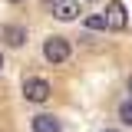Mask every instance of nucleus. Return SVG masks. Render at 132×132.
<instances>
[{
  "mask_svg": "<svg viewBox=\"0 0 132 132\" xmlns=\"http://www.w3.org/2000/svg\"><path fill=\"white\" fill-rule=\"evenodd\" d=\"M0 69H3V53H0Z\"/></svg>",
  "mask_w": 132,
  "mask_h": 132,
  "instance_id": "nucleus-10",
  "label": "nucleus"
},
{
  "mask_svg": "<svg viewBox=\"0 0 132 132\" xmlns=\"http://www.w3.org/2000/svg\"><path fill=\"white\" fill-rule=\"evenodd\" d=\"M43 56H46L50 63H66L69 60V40L66 36H50L46 43H43Z\"/></svg>",
  "mask_w": 132,
  "mask_h": 132,
  "instance_id": "nucleus-2",
  "label": "nucleus"
},
{
  "mask_svg": "<svg viewBox=\"0 0 132 132\" xmlns=\"http://www.w3.org/2000/svg\"><path fill=\"white\" fill-rule=\"evenodd\" d=\"M129 93H132V76H129Z\"/></svg>",
  "mask_w": 132,
  "mask_h": 132,
  "instance_id": "nucleus-11",
  "label": "nucleus"
},
{
  "mask_svg": "<svg viewBox=\"0 0 132 132\" xmlns=\"http://www.w3.org/2000/svg\"><path fill=\"white\" fill-rule=\"evenodd\" d=\"M86 30H109L106 13H89V16H86Z\"/></svg>",
  "mask_w": 132,
  "mask_h": 132,
  "instance_id": "nucleus-7",
  "label": "nucleus"
},
{
  "mask_svg": "<svg viewBox=\"0 0 132 132\" xmlns=\"http://www.w3.org/2000/svg\"><path fill=\"white\" fill-rule=\"evenodd\" d=\"M106 20H109V30H122V27H126V7H122L119 0H112V3L106 7Z\"/></svg>",
  "mask_w": 132,
  "mask_h": 132,
  "instance_id": "nucleus-5",
  "label": "nucleus"
},
{
  "mask_svg": "<svg viewBox=\"0 0 132 132\" xmlns=\"http://www.w3.org/2000/svg\"><path fill=\"white\" fill-rule=\"evenodd\" d=\"M50 93H53V86H50L43 76H30V79H23V99H27V102H46Z\"/></svg>",
  "mask_w": 132,
  "mask_h": 132,
  "instance_id": "nucleus-1",
  "label": "nucleus"
},
{
  "mask_svg": "<svg viewBox=\"0 0 132 132\" xmlns=\"http://www.w3.org/2000/svg\"><path fill=\"white\" fill-rule=\"evenodd\" d=\"M119 119H122L126 126H132V99H126V102L119 106Z\"/></svg>",
  "mask_w": 132,
  "mask_h": 132,
  "instance_id": "nucleus-8",
  "label": "nucleus"
},
{
  "mask_svg": "<svg viewBox=\"0 0 132 132\" xmlns=\"http://www.w3.org/2000/svg\"><path fill=\"white\" fill-rule=\"evenodd\" d=\"M10 3H23V0H10Z\"/></svg>",
  "mask_w": 132,
  "mask_h": 132,
  "instance_id": "nucleus-12",
  "label": "nucleus"
},
{
  "mask_svg": "<svg viewBox=\"0 0 132 132\" xmlns=\"http://www.w3.org/2000/svg\"><path fill=\"white\" fill-rule=\"evenodd\" d=\"M40 3H46V7H50V3H53V7H56V3H60V0H40Z\"/></svg>",
  "mask_w": 132,
  "mask_h": 132,
  "instance_id": "nucleus-9",
  "label": "nucleus"
},
{
  "mask_svg": "<svg viewBox=\"0 0 132 132\" xmlns=\"http://www.w3.org/2000/svg\"><path fill=\"white\" fill-rule=\"evenodd\" d=\"M0 40H3L7 46H23V43H27V27L7 23V27H0Z\"/></svg>",
  "mask_w": 132,
  "mask_h": 132,
  "instance_id": "nucleus-3",
  "label": "nucleus"
},
{
  "mask_svg": "<svg viewBox=\"0 0 132 132\" xmlns=\"http://www.w3.org/2000/svg\"><path fill=\"white\" fill-rule=\"evenodd\" d=\"M76 13H79V3H76V0H60V3L53 7V16H56V20H63V23L76 20Z\"/></svg>",
  "mask_w": 132,
  "mask_h": 132,
  "instance_id": "nucleus-6",
  "label": "nucleus"
},
{
  "mask_svg": "<svg viewBox=\"0 0 132 132\" xmlns=\"http://www.w3.org/2000/svg\"><path fill=\"white\" fill-rule=\"evenodd\" d=\"M33 132H63V122L56 119V116H50V112H40V116H33Z\"/></svg>",
  "mask_w": 132,
  "mask_h": 132,
  "instance_id": "nucleus-4",
  "label": "nucleus"
},
{
  "mask_svg": "<svg viewBox=\"0 0 132 132\" xmlns=\"http://www.w3.org/2000/svg\"><path fill=\"white\" fill-rule=\"evenodd\" d=\"M102 132H116V129H102Z\"/></svg>",
  "mask_w": 132,
  "mask_h": 132,
  "instance_id": "nucleus-13",
  "label": "nucleus"
}]
</instances>
